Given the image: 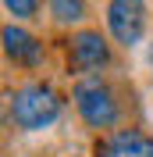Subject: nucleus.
<instances>
[{
	"instance_id": "nucleus-1",
	"label": "nucleus",
	"mask_w": 153,
	"mask_h": 157,
	"mask_svg": "<svg viewBox=\"0 0 153 157\" xmlns=\"http://www.w3.org/2000/svg\"><path fill=\"white\" fill-rule=\"evenodd\" d=\"M64 111V100L57 97V89L47 86V82H25L11 93L7 100V118L11 125L21 128V132H39V128H50Z\"/></svg>"
},
{
	"instance_id": "nucleus-2",
	"label": "nucleus",
	"mask_w": 153,
	"mask_h": 157,
	"mask_svg": "<svg viewBox=\"0 0 153 157\" xmlns=\"http://www.w3.org/2000/svg\"><path fill=\"white\" fill-rule=\"evenodd\" d=\"M71 100H75L78 118H82L89 128H114L118 125V100H114L110 86H107L100 75L78 78L75 89H71Z\"/></svg>"
},
{
	"instance_id": "nucleus-3",
	"label": "nucleus",
	"mask_w": 153,
	"mask_h": 157,
	"mask_svg": "<svg viewBox=\"0 0 153 157\" xmlns=\"http://www.w3.org/2000/svg\"><path fill=\"white\" fill-rule=\"evenodd\" d=\"M107 29L121 47H135L146 36V0H110Z\"/></svg>"
},
{
	"instance_id": "nucleus-4",
	"label": "nucleus",
	"mask_w": 153,
	"mask_h": 157,
	"mask_svg": "<svg viewBox=\"0 0 153 157\" xmlns=\"http://www.w3.org/2000/svg\"><path fill=\"white\" fill-rule=\"evenodd\" d=\"M68 64L75 71H96L110 64V43L96 29H78L68 39Z\"/></svg>"
},
{
	"instance_id": "nucleus-5",
	"label": "nucleus",
	"mask_w": 153,
	"mask_h": 157,
	"mask_svg": "<svg viewBox=\"0 0 153 157\" xmlns=\"http://www.w3.org/2000/svg\"><path fill=\"white\" fill-rule=\"evenodd\" d=\"M0 39H4V54H7L14 64H21V68H39V64H43V43H39L32 32L18 29V25H4Z\"/></svg>"
},
{
	"instance_id": "nucleus-6",
	"label": "nucleus",
	"mask_w": 153,
	"mask_h": 157,
	"mask_svg": "<svg viewBox=\"0 0 153 157\" xmlns=\"http://www.w3.org/2000/svg\"><path fill=\"white\" fill-rule=\"evenodd\" d=\"M100 157H153V139L139 128H118L110 139L96 147Z\"/></svg>"
},
{
	"instance_id": "nucleus-7",
	"label": "nucleus",
	"mask_w": 153,
	"mask_h": 157,
	"mask_svg": "<svg viewBox=\"0 0 153 157\" xmlns=\"http://www.w3.org/2000/svg\"><path fill=\"white\" fill-rule=\"evenodd\" d=\"M50 7V18L54 25H78V21L86 18V0H47Z\"/></svg>"
},
{
	"instance_id": "nucleus-8",
	"label": "nucleus",
	"mask_w": 153,
	"mask_h": 157,
	"mask_svg": "<svg viewBox=\"0 0 153 157\" xmlns=\"http://www.w3.org/2000/svg\"><path fill=\"white\" fill-rule=\"evenodd\" d=\"M4 11L14 18H36L39 14V0H4Z\"/></svg>"
},
{
	"instance_id": "nucleus-9",
	"label": "nucleus",
	"mask_w": 153,
	"mask_h": 157,
	"mask_svg": "<svg viewBox=\"0 0 153 157\" xmlns=\"http://www.w3.org/2000/svg\"><path fill=\"white\" fill-rule=\"evenodd\" d=\"M150 68H153V43H150Z\"/></svg>"
}]
</instances>
